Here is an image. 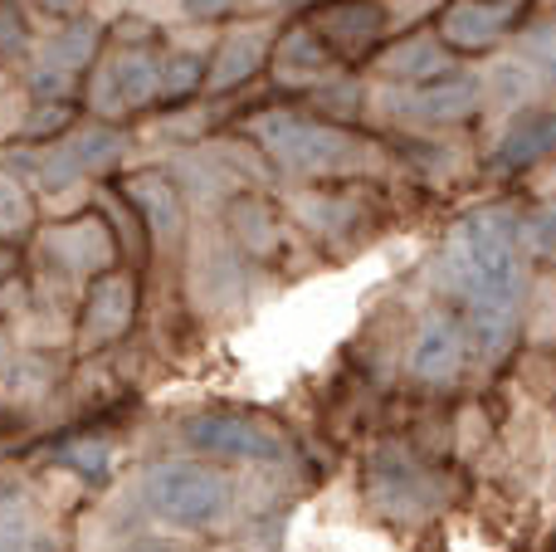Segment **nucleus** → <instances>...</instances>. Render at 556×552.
Segmentation results:
<instances>
[{"label":"nucleus","mask_w":556,"mask_h":552,"mask_svg":"<svg viewBox=\"0 0 556 552\" xmlns=\"http://www.w3.org/2000/svg\"><path fill=\"white\" fill-rule=\"evenodd\" d=\"M454 274L469 293L479 338L489 342V352H498L513 328V309H518V235L508 215L489 211L464 225L454 244Z\"/></svg>","instance_id":"f257e3e1"},{"label":"nucleus","mask_w":556,"mask_h":552,"mask_svg":"<svg viewBox=\"0 0 556 552\" xmlns=\"http://www.w3.org/2000/svg\"><path fill=\"white\" fill-rule=\"evenodd\" d=\"M142 504H147V514L172 528H211L230 514V485L211 465L166 460V465L147 469Z\"/></svg>","instance_id":"f03ea898"},{"label":"nucleus","mask_w":556,"mask_h":552,"mask_svg":"<svg viewBox=\"0 0 556 552\" xmlns=\"http://www.w3.org/2000/svg\"><path fill=\"white\" fill-rule=\"evenodd\" d=\"M195 450L205 455H220V460H250V465H283L293 450L288 440L278 436L269 421L260 416H235V411H205L186 426Z\"/></svg>","instance_id":"7ed1b4c3"},{"label":"nucleus","mask_w":556,"mask_h":552,"mask_svg":"<svg viewBox=\"0 0 556 552\" xmlns=\"http://www.w3.org/2000/svg\"><path fill=\"white\" fill-rule=\"evenodd\" d=\"M260 137L269 142V152L288 172H327L346 156V142L327 127H313L303 117H264L260 123Z\"/></svg>","instance_id":"20e7f679"},{"label":"nucleus","mask_w":556,"mask_h":552,"mask_svg":"<svg viewBox=\"0 0 556 552\" xmlns=\"http://www.w3.org/2000/svg\"><path fill=\"white\" fill-rule=\"evenodd\" d=\"M132 309H137L132 279H123V274H108V279H98L93 293H88L84 338H88V342H113L117 333L132 323Z\"/></svg>","instance_id":"39448f33"},{"label":"nucleus","mask_w":556,"mask_h":552,"mask_svg":"<svg viewBox=\"0 0 556 552\" xmlns=\"http://www.w3.org/2000/svg\"><path fill=\"white\" fill-rule=\"evenodd\" d=\"M459 362H464L459 328H454V323H444V318L425 323L420 338H415V348H410V372H415V377H420V381H450L454 372H459Z\"/></svg>","instance_id":"423d86ee"},{"label":"nucleus","mask_w":556,"mask_h":552,"mask_svg":"<svg viewBox=\"0 0 556 552\" xmlns=\"http://www.w3.org/2000/svg\"><path fill=\"white\" fill-rule=\"evenodd\" d=\"M371 489L381 494L386 509H395V514H405V509L415 504V499H430V475H425L420 465H415L410 455H381L376 460V475H371Z\"/></svg>","instance_id":"0eeeda50"},{"label":"nucleus","mask_w":556,"mask_h":552,"mask_svg":"<svg viewBox=\"0 0 556 552\" xmlns=\"http://www.w3.org/2000/svg\"><path fill=\"white\" fill-rule=\"evenodd\" d=\"M0 552H59V538L39 524V514L20 499L0 504Z\"/></svg>","instance_id":"6e6552de"},{"label":"nucleus","mask_w":556,"mask_h":552,"mask_svg":"<svg viewBox=\"0 0 556 552\" xmlns=\"http://www.w3.org/2000/svg\"><path fill=\"white\" fill-rule=\"evenodd\" d=\"M49 250H54L68 269H98V264L113 254V244H108V235L98 230L93 221H78V225H68V230L49 235Z\"/></svg>","instance_id":"1a4fd4ad"},{"label":"nucleus","mask_w":556,"mask_h":552,"mask_svg":"<svg viewBox=\"0 0 556 552\" xmlns=\"http://www.w3.org/2000/svg\"><path fill=\"white\" fill-rule=\"evenodd\" d=\"M132 201L147 211L156 240H172V235L181 230V201H176L172 181H162V176H137V181H132Z\"/></svg>","instance_id":"9d476101"},{"label":"nucleus","mask_w":556,"mask_h":552,"mask_svg":"<svg viewBox=\"0 0 556 552\" xmlns=\"http://www.w3.org/2000/svg\"><path fill=\"white\" fill-rule=\"evenodd\" d=\"M117 156V137L113 133H84V137H74V142L59 152V181L64 176H74V172H93V166H108Z\"/></svg>","instance_id":"9b49d317"},{"label":"nucleus","mask_w":556,"mask_h":552,"mask_svg":"<svg viewBox=\"0 0 556 552\" xmlns=\"http://www.w3.org/2000/svg\"><path fill=\"white\" fill-rule=\"evenodd\" d=\"M278 64H283V78H313V74H323V68H327V49L317 45L307 29H293Z\"/></svg>","instance_id":"f8f14e48"},{"label":"nucleus","mask_w":556,"mask_h":552,"mask_svg":"<svg viewBox=\"0 0 556 552\" xmlns=\"http://www.w3.org/2000/svg\"><path fill=\"white\" fill-rule=\"evenodd\" d=\"M469 108H473V78H450V84L420 93V113H430V117H459Z\"/></svg>","instance_id":"ddd939ff"},{"label":"nucleus","mask_w":556,"mask_h":552,"mask_svg":"<svg viewBox=\"0 0 556 552\" xmlns=\"http://www.w3.org/2000/svg\"><path fill=\"white\" fill-rule=\"evenodd\" d=\"M117 84H123V103H147L162 78H156V64L147 54H127L117 64Z\"/></svg>","instance_id":"4468645a"},{"label":"nucleus","mask_w":556,"mask_h":552,"mask_svg":"<svg viewBox=\"0 0 556 552\" xmlns=\"http://www.w3.org/2000/svg\"><path fill=\"white\" fill-rule=\"evenodd\" d=\"M498 25H503V20L493 15V10H483V5H459V10L450 15V25H444V29H450V39H459V45H483V39H489Z\"/></svg>","instance_id":"2eb2a0df"},{"label":"nucleus","mask_w":556,"mask_h":552,"mask_svg":"<svg viewBox=\"0 0 556 552\" xmlns=\"http://www.w3.org/2000/svg\"><path fill=\"white\" fill-rule=\"evenodd\" d=\"M254 59H260V39H250V35L230 39V45H225L220 68H215V84H235L240 74H250L254 68Z\"/></svg>","instance_id":"dca6fc26"},{"label":"nucleus","mask_w":556,"mask_h":552,"mask_svg":"<svg viewBox=\"0 0 556 552\" xmlns=\"http://www.w3.org/2000/svg\"><path fill=\"white\" fill-rule=\"evenodd\" d=\"M381 25V10H362V5H342L332 10V35H352V39H371Z\"/></svg>","instance_id":"f3484780"},{"label":"nucleus","mask_w":556,"mask_h":552,"mask_svg":"<svg viewBox=\"0 0 556 552\" xmlns=\"http://www.w3.org/2000/svg\"><path fill=\"white\" fill-rule=\"evenodd\" d=\"M59 465L78 469V475L103 479V475H108V465H113V450H108V446H68L64 455H59Z\"/></svg>","instance_id":"a211bd4d"},{"label":"nucleus","mask_w":556,"mask_h":552,"mask_svg":"<svg viewBox=\"0 0 556 552\" xmlns=\"http://www.w3.org/2000/svg\"><path fill=\"white\" fill-rule=\"evenodd\" d=\"M542 147H547V117H538L528 133L518 127V133L508 137V147H503V162H532Z\"/></svg>","instance_id":"6ab92c4d"},{"label":"nucleus","mask_w":556,"mask_h":552,"mask_svg":"<svg viewBox=\"0 0 556 552\" xmlns=\"http://www.w3.org/2000/svg\"><path fill=\"white\" fill-rule=\"evenodd\" d=\"M444 59L434 54V45H410V49H401V59H391V68H401V74H434Z\"/></svg>","instance_id":"aec40b11"},{"label":"nucleus","mask_w":556,"mask_h":552,"mask_svg":"<svg viewBox=\"0 0 556 552\" xmlns=\"http://www.w3.org/2000/svg\"><path fill=\"white\" fill-rule=\"evenodd\" d=\"M84 49H93V29L78 25V29H68V35H59V45H49V59H59V64H78Z\"/></svg>","instance_id":"412c9836"},{"label":"nucleus","mask_w":556,"mask_h":552,"mask_svg":"<svg viewBox=\"0 0 556 552\" xmlns=\"http://www.w3.org/2000/svg\"><path fill=\"white\" fill-rule=\"evenodd\" d=\"M25 215H29L25 196L15 191V181H5V176H0V225H25Z\"/></svg>","instance_id":"4be33fe9"},{"label":"nucleus","mask_w":556,"mask_h":552,"mask_svg":"<svg viewBox=\"0 0 556 552\" xmlns=\"http://www.w3.org/2000/svg\"><path fill=\"white\" fill-rule=\"evenodd\" d=\"M156 78H166V88H172V93H181V88L195 84V64H191V59H172V64H166Z\"/></svg>","instance_id":"5701e85b"},{"label":"nucleus","mask_w":556,"mask_h":552,"mask_svg":"<svg viewBox=\"0 0 556 552\" xmlns=\"http://www.w3.org/2000/svg\"><path fill=\"white\" fill-rule=\"evenodd\" d=\"M225 5H230V0H186V10H191V15H220Z\"/></svg>","instance_id":"b1692460"},{"label":"nucleus","mask_w":556,"mask_h":552,"mask_svg":"<svg viewBox=\"0 0 556 552\" xmlns=\"http://www.w3.org/2000/svg\"><path fill=\"white\" fill-rule=\"evenodd\" d=\"M54 5H74V0H54Z\"/></svg>","instance_id":"393cba45"}]
</instances>
